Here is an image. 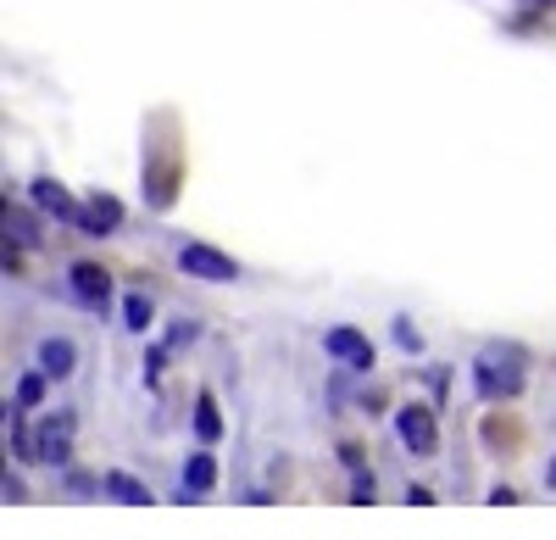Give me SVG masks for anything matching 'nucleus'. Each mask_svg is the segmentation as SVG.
<instances>
[{
  "mask_svg": "<svg viewBox=\"0 0 556 540\" xmlns=\"http://www.w3.org/2000/svg\"><path fill=\"white\" fill-rule=\"evenodd\" d=\"M473 385H479L484 401H513V395H523V385H529V356H523V346H513V340L484 346V351L473 356Z\"/></svg>",
  "mask_w": 556,
  "mask_h": 540,
  "instance_id": "1",
  "label": "nucleus"
},
{
  "mask_svg": "<svg viewBox=\"0 0 556 540\" xmlns=\"http://www.w3.org/2000/svg\"><path fill=\"white\" fill-rule=\"evenodd\" d=\"M178 267H184L190 279H206V285H235V279H240V262L223 256V251L206 246V240H184V246H178Z\"/></svg>",
  "mask_w": 556,
  "mask_h": 540,
  "instance_id": "2",
  "label": "nucleus"
},
{
  "mask_svg": "<svg viewBox=\"0 0 556 540\" xmlns=\"http://www.w3.org/2000/svg\"><path fill=\"white\" fill-rule=\"evenodd\" d=\"M395 435L412 457H434L440 452V424H434V407H424V401H406V407L395 413Z\"/></svg>",
  "mask_w": 556,
  "mask_h": 540,
  "instance_id": "3",
  "label": "nucleus"
},
{
  "mask_svg": "<svg viewBox=\"0 0 556 540\" xmlns=\"http://www.w3.org/2000/svg\"><path fill=\"white\" fill-rule=\"evenodd\" d=\"M67 290H73L78 306L101 312V306L112 301V274H106L101 262H73V267H67Z\"/></svg>",
  "mask_w": 556,
  "mask_h": 540,
  "instance_id": "4",
  "label": "nucleus"
},
{
  "mask_svg": "<svg viewBox=\"0 0 556 540\" xmlns=\"http://www.w3.org/2000/svg\"><path fill=\"white\" fill-rule=\"evenodd\" d=\"M323 351L345 368H374V340H367L362 329H351V324H334L329 335H323Z\"/></svg>",
  "mask_w": 556,
  "mask_h": 540,
  "instance_id": "5",
  "label": "nucleus"
},
{
  "mask_svg": "<svg viewBox=\"0 0 556 540\" xmlns=\"http://www.w3.org/2000/svg\"><path fill=\"white\" fill-rule=\"evenodd\" d=\"M67 452H73V413L45 418V424H39V440H34V457H39V463H51V468H62Z\"/></svg>",
  "mask_w": 556,
  "mask_h": 540,
  "instance_id": "6",
  "label": "nucleus"
},
{
  "mask_svg": "<svg viewBox=\"0 0 556 540\" xmlns=\"http://www.w3.org/2000/svg\"><path fill=\"white\" fill-rule=\"evenodd\" d=\"M117 223H123V201H117V196H101V190L89 196L84 212H78V229H84V235H112Z\"/></svg>",
  "mask_w": 556,
  "mask_h": 540,
  "instance_id": "7",
  "label": "nucleus"
},
{
  "mask_svg": "<svg viewBox=\"0 0 556 540\" xmlns=\"http://www.w3.org/2000/svg\"><path fill=\"white\" fill-rule=\"evenodd\" d=\"M34 206L62 217V223H78V212H84V201H73L67 185H56V178H34Z\"/></svg>",
  "mask_w": 556,
  "mask_h": 540,
  "instance_id": "8",
  "label": "nucleus"
},
{
  "mask_svg": "<svg viewBox=\"0 0 556 540\" xmlns=\"http://www.w3.org/2000/svg\"><path fill=\"white\" fill-rule=\"evenodd\" d=\"M73 363H78L73 340H62V335L39 340V374H45V379H67V374H73Z\"/></svg>",
  "mask_w": 556,
  "mask_h": 540,
  "instance_id": "9",
  "label": "nucleus"
},
{
  "mask_svg": "<svg viewBox=\"0 0 556 540\" xmlns=\"http://www.w3.org/2000/svg\"><path fill=\"white\" fill-rule=\"evenodd\" d=\"M212 485H217V463H212V452H195L190 463H184V502L206 497Z\"/></svg>",
  "mask_w": 556,
  "mask_h": 540,
  "instance_id": "10",
  "label": "nucleus"
},
{
  "mask_svg": "<svg viewBox=\"0 0 556 540\" xmlns=\"http://www.w3.org/2000/svg\"><path fill=\"white\" fill-rule=\"evenodd\" d=\"M101 490H106L112 502H123V507H151V490L139 485L134 474H106V479H101Z\"/></svg>",
  "mask_w": 556,
  "mask_h": 540,
  "instance_id": "11",
  "label": "nucleus"
},
{
  "mask_svg": "<svg viewBox=\"0 0 556 540\" xmlns=\"http://www.w3.org/2000/svg\"><path fill=\"white\" fill-rule=\"evenodd\" d=\"M151 318H156L151 296H146V290H128V296H123V329H128V335H146Z\"/></svg>",
  "mask_w": 556,
  "mask_h": 540,
  "instance_id": "12",
  "label": "nucleus"
},
{
  "mask_svg": "<svg viewBox=\"0 0 556 540\" xmlns=\"http://www.w3.org/2000/svg\"><path fill=\"white\" fill-rule=\"evenodd\" d=\"M7 246H39V223L7 201Z\"/></svg>",
  "mask_w": 556,
  "mask_h": 540,
  "instance_id": "13",
  "label": "nucleus"
},
{
  "mask_svg": "<svg viewBox=\"0 0 556 540\" xmlns=\"http://www.w3.org/2000/svg\"><path fill=\"white\" fill-rule=\"evenodd\" d=\"M195 435H201L206 445L223 435V418H217V401H212V390H201V395H195Z\"/></svg>",
  "mask_w": 556,
  "mask_h": 540,
  "instance_id": "14",
  "label": "nucleus"
},
{
  "mask_svg": "<svg viewBox=\"0 0 556 540\" xmlns=\"http://www.w3.org/2000/svg\"><path fill=\"white\" fill-rule=\"evenodd\" d=\"M39 395H45V374L34 368V374H23V385H17V407H34Z\"/></svg>",
  "mask_w": 556,
  "mask_h": 540,
  "instance_id": "15",
  "label": "nucleus"
},
{
  "mask_svg": "<svg viewBox=\"0 0 556 540\" xmlns=\"http://www.w3.org/2000/svg\"><path fill=\"white\" fill-rule=\"evenodd\" d=\"M395 340H401V351H424V335H417L406 318H395Z\"/></svg>",
  "mask_w": 556,
  "mask_h": 540,
  "instance_id": "16",
  "label": "nucleus"
},
{
  "mask_svg": "<svg viewBox=\"0 0 556 540\" xmlns=\"http://www.w3.org/2000/svg\"><path fill=\"white\" fill-rule=\"evenodd\" d=\"M545 485H556V457H551V479H545Z\"/></svg>",
  "mask_w": 556,
  "mask_h": 540,
  "instance_id": "17",
  "label": "nucleus"
}]
</instances>
